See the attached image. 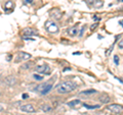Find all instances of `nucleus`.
I'll return each instance as SVG.
<instances>
[{"instance_id":"0eeeda50","label":"nucleus","mask_w":123,"mask_h":115,"mask_svg":"<svg viewBox=\"0 0 123 115\" xmlns=\"http://www.w3.org/2000/svg\"><path fill=\"white\" fill-rule=\"evenodd\" d=\"M78 33H79V26H78V25L73 26L72 28H70V29L68 30V34H69V35H70L71 37L76 36Z\"/></svg>"},{"instance_id":"f03ea898","label":"nucleus","mask_w":123,"mask_h":115,"mask_svg":"<svg viewBox=\"0 0 123 115\" xmlns=\"http://www.w3.org/2000/svg\"><path fill=\"white\" fill-rule=\"evenodd\" d=\"M50 82H51V80H49V82H46V83H43V84H41V85L37 86L36 91H37L39 94H41V95H46V94H48L49 92L52 90V88H53L52 84H51Z\"/></svg>"},{"instance_id":"6ab92c4d","label":"nucleus","mask_w":123,"mask_h":115,"mask_svg":"<svg viewBox=\"0 0 123 115\" xmlns=\"http://www.w3.org/2000/svg\"><path fill=\"white\" fill-rule=\"evenodd\" d=\"M85 29H86L85 26H84L83 28L81 29V31H80V34H79V38H82V36L84 35V32H85Z\"/></svg>"},{"instance_id":"dca6fc26","label":"nucleus","mask_w":123,"mask_h":115,"mask_svg":"<svg viewBox=\"0 0 123 115\" xmlns=\"http://www.w3.org/2000/svg\"><path fill=\"white\" fill-rule=\"evenodd\" d=\"M12 7H13V3L11 1H7L5 3V8L6 9H12Z\"/></svg>"},{"instance_id":"9b49d317","label":"nucleus","mask_w":123,"mask_h":115,"mask_svg":"<svg viewBox=\"0 0 123 115\" xmlns=\"http://www.w3.org/2000/svg\"><path fill=\"white\" fill-rule=\"evenodd\" d=\"M80 105H81V101L80 100H73L68 103V106L70 107H79Z\"/></svg>"},{"instance_id":"ddd939ff","label":"nucleus","mask_w":123,"mask_h":115,"mask_svg":"<svg viewBox=\"0 0 123 115\" xmlns=\"http://www.w3.org/2000/svg\"><path fill=\"white\" fill-rule=\"evenodd\" d=\"M51 14L53 15V17H55V20H60L61 16H62V12L59 9H55L53 11H51Z\"/></svg>"},{"instance_id":"1a4fd4ad","label":"nucleus","mask_w":123,"mask_h":115,"mask_svg":"<svg viewBox=\"0 0 123 115\" xmlns=\"http://www.w3.org/2000/svg\"><path fill=\"white\" fill-rule=\"evenodd\" d=\"M31 58V54L29 53H26V52H20L18 53V60H28Z\"/></svg>"},{"instance_id":"2eb2a0df","label":"nucleus","mask_w":123,"mask_h":115,"mask_svg":"<svg viewBox=\"0 0 123 115\" xmlns=\"http://www.w3.org/2000/svg\"><path fill=\"white\" fill-rule=\"evenodd\" d=\"M84 107L87 108V109L92 110V109H98L101 106H99V105H86V104H84Z\"/></svg>"},{"instance_id":"f257e3e1","label":"nucleus","mask_w":123,"mask_h":115,"mask_svg":"<svg viewBox=\"0 0 123 115\" xmlns=\"http://www.w3.org/2000/svg\"><path fill=\"white\" fill-rule=\"evenodd\" d=\"M77 88V84L74 82H63L59 84L56 87H55V91L57 92L59 94H68L70 92L74 91Z\"/></svg>"},{"instance_id":"39448f33","label":"nucleus","mask_w":123,"mask_h":115,"mask_svg":"<svg viewBox=\"0 0 123 115\" xmlns=\"http://www.w3.org/2000/svg\"><path fill=\"white\" fill-rule=\"evenodd\" d=\"M107 109L111 111V112H113L115 114H121L122 113V106L119 105V104H111L109 106H107Z\"/></svg>"},{"instance_id":"bb28decb","label":"nucleus","mask_w":123,"mask_h":115,"mask_svg":"<svg viewBox=\"0 0 123 115\" xmlns=\"http://www.w3.org/2000/svg\"><path fill=\"white\" fill-rule=\"evenodd\" d=\"M93 21H99V17H98V16H93Z\"/></svg>"},{"instance_id":"a878e982","label":"nucleus","mask_w":123,"mask_h":115,"mask_svg":"<svg viewBox=\"0 0 123 115\" xmlns=\"http://www.w3.org/2000/svg\"><path fill=\"white\" fill-rule=\"evenodd\" d=\"M122 47H123V42H122V41H120V43H119V48L122 49Z\"/></svg>"},{"instance_id":"aec40b11","label":"nucleus","mask_w":123,"mask_h":115,"mask_svg":"<svg viewBox=\"0 0 123 115\" xmlns=\"http://www.w3.org/2000/svg\"><path fill=\"white\" fill-rule=\"evenodd\" d=\"M114 62L116 65H119V56L118 55H115L114 56Z\"/></svg>"},{"instance_id":"4be33fe9","label":"nucleus","mask_w":123,"mask_h":115,"mask_svg":"<svg viewBox=\"0 0 123 115\" xmlns=\"http://www.w3.org/2000/svg\"><path fill=\"white\" fill-rule=\"evenodd\" d=\"M98 22H95V24H93V25H92V26H90V31H93L94 29H97V28H98Z\"/></svg>"},{"instance_id":"7ed1b4c3","label":"nucleus","mask_w":123,"mask_h":115,"mask_svg":"<svg viewBox=\"0 0 123 115\" xmlns=\"http://www.w3.org/2000/svg\"><path fill=\"white\" fill-rule=\"evenodd\" d=\"M45 29L48 33H50V34H57L59 31H60L59 26H57V25L53 21H46L45 22Z\"/></svg>"},{"instance_id":"423d86ee","label":"nucleus","mask_w":123,"mask_h":115,"mask_svg":"<svg viewBox=\"0 0 123 115\" xmlns=\"http://www.w3.org/2000/svg\"><path fill=\"white\" fill-rule=\"evenodd\" d=\"M21 110L24 111V112H28V113H34L36 111L35 108H34V106L31 104H25V105L21 106Z\"/></svg>"},{"instance_id":"393cba45","label":"nucleus","mask_w":123,"mask_h":115,"mask_svg":"<svg viewBox=\"0 0 123 115\" xmlns=\"http://www.w3.org/2000/svg\"><path fill=\"white\" fill-rule=\"evenodd\" d=\"M29 95L28 94H23V99H28Z\"/></svg>"},{"instance_id":"5701e85b","label":"nucleus","mask_w":123,"mask_h":115,"mask_svg":"<svg viewBox=\"0 0 123 115\" xmlns=\"http://www.w3.org/2000/svg\"><path fill=\"white\" fill-rule=\"evenodd\" d=\"M23 2H24L25 4H32L33 0H23Z\"/></svg>"},{"instance_id":"9d476101","label":"nucleus","mask_w":123,"mask_h":115,"mask_svg":"<svg viewBox=\"0 0 123 115\" xmlns=\"http://www.w3.org/2000/svg\"><path fill=\"white\" fill-rule=\"evenodd\" d=\"M103 5H104V1H103V0H93L91 6L94 7V8H101Z\"/></svg>"},{"instance_id":"20e7f679","label":"nucleus","mask_w":123,"mask_h":115,"mask_svg":"<svg viewBox=\"0 0 123 115\" xmlns=\"http://www.w3.org/2000/svg\"><path fill=\"white\" fill-rule=\"evenodd\" d=\"M35 69L37 72L42 73V74H49V72H50V67H49V65H47V64L37 65L35 67Z\"/></svg>"},{"instance_id":"b1692460","label":"nucleus","mask_w":123,"mask_h":115,"mask_svg":"<svg viewBox=\"0 0 123 115\" xmlns=\"http://www.w3.org/2000/svg\"><path fill=\"white\" fill-rule=\"evenodd\" d=\"M31 64H32V63H26V64L23 65L22 68H30L31 67Z\"/></svg>"},{"instance_id":"412c9836","label":"nucleus","mask_w":123,"mask_h":115,"mask_svg":"<svg viewBox=\"0 0 123 115\" xmlns=\"http://www.w3.org/2000/svg\"><path fill=\"white\" fill-rule=\"evenodd\" d=\"M34 78L37 79V80H42V79H43V76L38 75V74H34Z\"/></svg>"},{"instance_id":"4468645a","label":"nucleus","mask_w":123,"mask_h":115,"mask_svg":"<svg viewBox=\"0 0 123 115\" xmlns=\"http://www.w3.org/2000/svg\"><path fill=\"white\" fill-rule=\"evenodd\" d=\"M97 93V91L95 90H86V91H83V92H80V94L79 95H92V94H95Z\"/></svg>"},{"instance_id":"f8f14e48","label":"nucleus","mask_w":123,"mask_h":115,"mask_svg":"<svg viewBox=\"0 0 123 115\" xmlns=\"http://www.w3.org/2000/svg\"><path fill=\"white\" fill-rule=\"evenodd\" d=\"M15 78L14 76H12V75H10V76H8V78H6L5 79V83L7 84V85H9V86H12V85H14L15 84Z\"/></svg>"},{"instance_id":"a211bd4d","label":"nucleus","mask_w":123,"mask_h":115,"mask_svg":"<svg viewBox=\"0 0 123 115\" xmlns=\"http://www.w3.org/2000/svg\"><path fill=\"white\" fill-rule=\"evenodd\" d=\"M101 102H103V103H109L110 102V98L108 97V96H104V97L101 98Z\"/></svg>"},{"instance_id":"f3484780","label":"nucleus","mask_w":123,"mask_h":115,"mask_svg":"<svg viewBox=\"0 0 123 115\" xmlns=\"http://www.w3.org/2000/svg\"><path fill=\"white\" fill-rule=\"evenodd\" d=\"M41 109L45 111V112H47V111H50L51 110V107L50 106H48V105H42L41 106Z\"/></svg>"},{"instance_id":"6e6552de","label":"nucleus","mask_w":123,"mask_h":115,"mask_svg":"<svg viewBox=\"0 0 123 115\" xmlns=\"http://www.w3.org/2000/svg\"><path fill=\"white\" fill-rule=\"evenodd\" d=\"M37 32L34 29H31V28H28V29H25L23 31V36L24 37H30V36H34L36 35Z\"/></svg>"}]
</instances>
